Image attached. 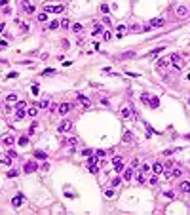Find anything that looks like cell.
<instances>
[{
    "instance_id": "cell-1",
    "label": "cell",
    "mask_w": 190,
    "mask_h": 215,
    "mask_svg": "<svg viewBox=\"0 0 190 215\" xmlns=\"http://www.w3.org/2000/svg\"><path fill=\"white\" fill-rule=\"evenodd\" d=\"M63 10H65V6H61V4H48V6H44L46 13H61Z\"/></svg>"
},
{
    "instance_id": "cell-2",
    "label": "cell",
    "mask_w": 190,
    "mask_h": 215,
    "mask_svg": "<svg viewBox=\"0 0 190 215\" xmlns=\"http://www.w3.org/2000/svg\"><path fill=\"white\" fill-rule=\"evenodd\" d=\"M171 61H173V65H175V69H183L184 67V59L181 57V55H177V53L171 55Z\"/></svg>"
},
{
    "instance_id": "cell-3",
    "label": "cell",
    "mask_w": 190,
    "mask_h": 215,
    "mask_svg": "<svg viewBox=\"0 0 190 215\" xmlns=\"http://www.w3.org/2000/svg\"><path fill=\"white\" fill-rule=\"evenodd\" d=\"M70 128H72V122H70V120H63V122L57 126V131H59V133H65V131H68Z\"/></svg>"
},
{
    "instance_id": "cell-4",
    "label": "cell",
    "mask_w": 190,
    "mask_h": 215,
    "mask_svg": "<svg viewBox=\"0 0 190 215\" xmlns=\"http://www.w3.org/2000/svg\"><path fill=\"white\" fill-rule=\"evenodd\" d=\"M175 13H177V17H186V15H188V8L186 6H177Z\"/></svg>"
},
{
    "instance_id": "cell-5",
    "label": "cell",
    "mask_w": 190,
    "mask_h": 215,
    "mask_svg": "<svg viewBox=\"0 0 190 215\" xmlns=\"http://www.w3.org/2000/svg\"><path fill=\"white\" fill-rule=\"evenodd\" d=\"M78 101L82 103V107H86V109H89L91 107V101L86 97V95H82V93H78Z\"/></svg>"
},
{
    "instance_id": "cell-6",
    "label": "cell",
    "mask_w": 190,
    "mask_h": 215,
    "mask_svg": "<svg viewBox=\"0 0 190 215\" xmlns=\"http://www.w3.org/2000/svg\"><path fill=\"white\" fill-rule=\"evenodd\" d=\"M23 171H25V173H33V171H36V164H34V162H27L25 168H23Z\"/></svg>"
},
{
    "instance_id": "cell-7",
    "label": "cell",
    "mask_w": 190,
    "mask_h": 215,
    "mask_svg": "<svg viewBox=\"0 0 190 215\" xmlns=\"http://www.w3.org/2000/svg\"><path fill=\"white\" fill-rule=\"evenodd\" d=\"M112 164H114V170H116L118 173H120V171L124 170V164H122V158H114V160H112Z\"/></svg>"
},
{
    "instance_id": "cell-8",
    "label": "cell",
    "mask_w": 190,
    "mask_h": 215,
    "mask_svg": "<svg viewBox=\"0 0 190 215\" xmlns=\"http://www.w3.org/2000/svg\"><path fill=\"white\" fill-rule=\"evenodd\" d=\"M21 204H23V194H17V196L12 200V206H13V208H19Z\"/></svg>"
},
{
    "instance_id": "cell-9",
    "label": "cell",
    "mask_w": 190,
    "mask_h": 215,
    "mask_svg": "<svg viewBox=\"0 0 190 215\" xmlns=\"http://www.w3.org/2000/svg\"><path fill=\"white\" fill-rule=\"evenodd\" d=\"M68 110H70V105L68 103H63V105H59V112L65 116V114H68Z\"/></svg>"
},
{
    "instance_id": "cell-10",
    "label": "cell",
    "mask_w": 190,
    "mask_h": 215,
    "mask_svg": "<svg viewBox=\"0 0 190 215\" xmlns=\"http://www.w3.org/2000/svg\"><path fill=\"white\" fill-rule=\"evenodd\" d=\"M163 170H165V166H162V164H160V162H156V164H154V166H152V171H154V173H156V175H158V173H162V171H163Z\"/></svg>"
},
{
    "instance_id": "cell-11",
    "label": "cell",
    "mask_w": 190,
    "mask_h": 215,
    "mask_svg": "<svg viewBox=\"0 0 190 215\" xmlns=\"http://www.w3.org/2000/svg\"><path fill=\"white\" fill-rule=\"evenodd\" d=\"M181 190H183L184 194H190V181H183V183H181Z\"/></svg>"
},
{
    "instance_id": "cell-12",
    "label": "cell",
    "mask_w": 190,
    "mask_h": 215,
    "mask_svg": "<svg viewBox=\"0 0 190 215\" xmlns=\"http://www.w3.org/2000/svg\"><path fill=\"white\" fill-rule=\"evenodd\" d=\"M163 17H156V19H152V21H150V25H152V27H162L163 25Z\"/></svg>"
},
{
    "instance_id": "cell-13",
    "label": "cell",
    "mask_w": 190,
    "mask_h": 215,
    "mask_svg": "<svg viewBox=\"0 0 190 215\" xmlns=\"http://www.w3.org/2000/svg\"><path fill=\"white\" fill-rule=\"evenodd\" d=\"M27 112H29V110H25V109H17V112H15V116H17L19 120H21V118H25V116H27Z\"/></svg>"
},
{
    "instance_id": "cell-14",
    "label": "cell",
    "mask_w": 190,
    "mask_h": 215,
    "mask_svg": "<svg viewBox=\"0 0 190 215\" xmlns=\"http://www.w3.org/2000/svg\"><path fill=\"white\" fill-rule=\"evenodd\" d=\"M23 10H25L27 13H33V12H34V6H30V4H27V2H23Z\"/></svg>"
},
{
    "instance_id": "cell-15",
    "label": "cell",
    "mask_w": 190,
    "mask_h": 215,
    "mask_svg": "<svg viewBox=\"0 0 190 215\" xmlns=\"http://www.w3.org/2000/svg\"><path fill=\"white\" fill-rule=\"evenodd\" d=\"M131 177H133V168H131V170H125V171H124V179H125V181H129Z\"/></svg>"
},
{
    "instance_id": "cell-16",
    "label": "cell",
    "mask_w": 190,
    "mask_h": 215,
    "mask_svg": "<svg viewBox=\"0 0 190 215\" xmlns=\"http://www.w3.org/2000/svg\"><path fill=\"white\" fill-rule=\"evenodd\" d=\"M61 27V21H51L50 23V30H55V29H59Z\"/></svg>"
},
{
    "instance_id": "cell-17",
    "label": "cell",
    "mask_w": 190,
    "mask_h": 215,
    "mask_svg": "<svg viewBox=\"0 0 190 215\" xmlns=\"http://www.w3.org/2000/svg\"><path fill=\"white\" fill-rule=\"evenodd\" d=\"M150 107L156 109V107H160V101H158L156 97H150Z\"/></svg>"
},
{
    "instance_id": "cell-18",
    "label": "cell",
    "mask_w": 190,
    "mask_h": 215,
    "mask_svg": "<svg viewBox=\"0 0 190 215\" xmlns=\"http://www.w3.org/2000/svg\"><path fill=\"white\" fill-rule=\"evenodd\" d=\"M6 101H8V103H15V101H17V95H15V93H10V95L6 97Z\"/></svg>"
},
{
    "instance_id": "cell-19",
    "label": "cell",
    "mask_w": 190,
    "mask_h": 215,
    "mask_svg": "<svg viewBox=\"0 0 190 215\" xmlns=\"http://www.w3.org/2000/svg\"><path fill=\"white\" fill-rule=\"evenodd\" d=\"M141 101L145 103V105H148V103H150V95H148V93H142V95H141Z\"/></svg>"
},
{
    "instance_id": "cell-20",
    "label": "cell",
    "mask_w": 190,
    "mask_h": 215,
    "mask_svg": "<svg viewBox=\"0 0 190 215\" xmlns=\"http://www.w3.org/2000/svg\"><path fill=\"white\" fill-rule=\"evenodd\" d=\"M36 114H38V109H36V107H30V109H29V116H30V118H34Z\"/></svg>"
},
{
    "instance_id": "cell-21",
    "label": "cell",
    "mask_w": 190,
    "mask_h": 215,
    "mask_svg": "<svg viewBox=\"0 0 190 215\" xmlns=\"http://www.w3.org/2000/svg\"><path fill=\"white\" fill-rule=\"evenodd\" d=\"M34 158H40V160H46V152H42V150H36V152H34Z\"/></svg>"
},
{
    "instance_id": "cell-22",
    "label": "cell",
    "mask_w": 190,
    "mask_h": 215,
    "mask_svg": "<svg viewBox=\"0 0 190 215\" xmlns=\"http://www.w3.org/2000/svg\"><path fill=\"white\" fill-rule=\"evenodd\" d=\"M167 65H169V61H167V59H163V57H162V59H158V67H167Z\"/></svg>"
},
{
    "instance_id": "cell-23",
    "label": "cell",
    "mask_w": 190,
    "mask_h": 215,
    "mask_svg": "<svg viewBox=\"0 0 190 215\" xmlns=\"http://www.w3.org/2000/svg\"><path fill=\"white\" fill-rule=\"evenodd\" d=\"M120 114H122V116H124V118H128V116H129V114H131V110H129V109H128V107H124V109H122V112H120Z\"/></svg>"
},
{
    "instance_id": "cell-24",
    "label": "cell",
    "mask_w": 190,
    "mask_h": 215,
    "mask_svg": "<svg viewBox=\"0 0 190 215\" xmlns=\"http://www.w3.org/2000/svg\"><path fill=\"white\" fill-rule=\"evenodd\" d=\"M131 139H133V135H131V131H125V133H124V141H125V143H129Z\"/></svg>"
},
{
    "instance_id": "cell-25",
    "label": "cell",
    "mask_w": 190,
    "mask_h": 215,
    "mask_svg": "<svg viewBox=\"0 0 190 215\" xmlns=\"http://www.w3.org/2000/svg\"><path fill=\"white\" fill-rule=\"evenodd\" d=\"M82 154H84V156H88V158H89L91 154H95V150H91V149H84V150H82Z\"/></svg>"
},
{
    "instance_id": "cell-26",
    "label": "cell",
    "mask_w": 190,
    "mask_h": 215,
    "mask_svg": "<svg viewBox=\"0 0 190 215\" xmlns=\"http://www.w3.org/2000/svg\"><path fill=\"white\" fill-rule=\"evenodd\" d=\"M129 57H135V52H125L122 55V59H129Z\"/></svg>"
},
{
    "instance_id": "cell-27",
    "label": "cell",
    "mask_w": 190,
    "mask_h": 215,
    "mask_svg": "<svg viewBox=\"0 0 190 215\" xmlns=\"http://www.w3.org/2000/svg\"><path fill=\"white\" fill-rule=\"evenodd\" d=\"M72 30H74V33H82V25H80V23H74V25H72Z\"/></svg>"
},
{
    "instance_id": "cell-28",
    "label": "cell",
    "mask_w": 190,
    "mask_h": 215,
    "mask_svg": "<svg viewBox=\"0 0 190 215\" xmlns=\"http://www.w3.org/2000/svg\"><path fill=\"white\" fill-rule=\"evenodd\" d=\"M48 105H50V101H48V99H42L40 103H38V107H40V109H46Z\"/></svg>"
},
{
    "instance_id": "cell-29",
    "label": "cell",
    "mask_w": 190,
    "mask_h": 215,
    "mask_svg": "<svg viewBox=\"0 0 190 215\" xmlns=\"http://www.w3.org/2000/svg\"><path fill=\"white\" fill-rule=\"evenodd\" d=\"M38 21H40V23H44V21H48V15H46V12H42L40 15H38Z\"/></svg>"
},
{
    "instance_id": "cell-30",
    "label": "cell",
    "mask_w": 190,
    "mask_h": 215,
    "mask_svg": "<svg viewBox=\"0 0 190 215\" xmlns=\"http://www.w3.org/2000/svg\"><path fill=\"white\" fill-rule=\"evenodd\" d=\"M4 143H6V145H13V143H15V137H4Z\"/></svg>"
},
{
    "instance_id": "cell-31",
    "label": "cell",
    "mask_w": 190,
    "mask_h": 215,
    "mask_svg": "<svg viewBox=\"0 0 190 215\" xmlns=\"http://www.w3.org/2000/svg\"><path fill=\"white\" fill-rule=\"evenodd\" d=\"M101 33H105V29H103V27H99V25H97V27L93 29V34H101Z\"/></svg>"
},
{
    "instance_id": "cell-32",
    "label": "cell",
    "mask_w": 190,
    "mask_h": 215,
    "mask_svg": "<svg viewBox=\"0 0 190 215\" xmlns=\"http://www.w3.org/2000/svg\"><path fill=\"white\" fill-rule=\"evenodd\" d=\"M120 183H122V179H120V177H116V179H112V181H110V185H112V187H118Z\"/></svg>"
},
{
    "instance_id": "cell-33",
    "label": "cell",
    "mask_w": 190,
    "mask_h": 215,
    "mask_svg": "<svg viewBox=\"0 0 190 215\" xmlns=\"http://www.w3.org/2000/svg\"><path fill=\"white\" fill-rule=\"evenodd\" d=\"M15 109H27V103H25V101H17V105H15Z\"/></svg>"
},
{
    "instance_id": "cell-34",
    "label": "cell",
    "mask_w": 190,
    "mask_h": 215,
    "mask_svg": "<svg viewBox=\"0 0 190 215\" xmlns=\"http://www.w3.org/2000/svg\"><path fill=\"white\" fill-rule=\"evenodd\" d=\"M124 30H125V27H124V25H120V27H118V30H116V36H122V34H124Z\"/></svg>"
},
{
    "instance_id": "cell-35",
    "label": "cell",
    "mask_w": 190,
    "mask_h": 215,
    "mask_svg": "<svg viewBox=\"0 0 190 215\" xmlns=\"http://www.w3.org/2000/svg\"><path fill=\"white\" fill-rule=\"evenodd\" d=\"M93 164H97V158L91 154V156H89V160H88V166H93Z\"/></svg>"
},
{
    "instance_id": "cell-36",
    "label": "cell",
    "mask_w": 190,
    "mask_h": 215,
    "mask_svg": "<svg viewBox=\"0 0 190 215\" xmlns=\"http://www.w3.org/2000/svg\"><path fill=\"white\" fill-rule=\"evenodd\" d=\"M27 143H29V137H21V139H19V145H21V147H25Z\"/></svg>"
},
{
    "instance_id": "cell-37",
    "label": "cell",
    "mask_w": 190,
    "mask_h": 215,
    "mask_svg": "<svg viewBox=\"0 0 190 215\" xmlns=\"http://www.w3.org/2000/svg\"><path fill=\"white\" fill-rule=\"evenodd\" d=\"M137 181H139V183H146V177H145L142 173H139V175H137Z\"/></svg>"
},
{
    "instance_id": "cell-38",
    "label": "cell",
    "mask_w": 190,
    "mask_h": 215,
    "mask_svg": "<svg viewBox=\"0 0 190 215\" xmlns=\"http://www.w3.org/2000/svg\"><path fill=\"white\" fill-rule=\"evenodd\" d=\"M95 154L101 156V158H105V156H107V150H95Z\"/></svg>"
},
{
    "instance_id": "cell-39",
    "label": "cell",
    "mask_w": 190,
    "mask_h": 215,
    "mask_svg": "<svg viewBox=\"0 0 190 215\" xmlns=\"http://www.w3.org/2000/svg\"><path fill=\"white\" fill-rule=\"evenodd\" d=\"M61 27H65V29H68V27H70V23H68V19H63V21H61Z\"/></svg>"
},
{
    "instance_id": "cell-40",
    "label": "cell",
    "mask_w": 190,
    "mask_h": 215,
    "mask_svg": "<svg viewBox=\"0 0 190 215\" xmlns=\"http://www.w3.org/2000/svg\"><path fill=\"white\" fill-rule=\"evenodd\" d=\"M89 171H91V173H97V171H99V168H97V164H93V166H89Z\"/></svg>"
},
{
    "instance_id": "cell-41",
    "label": "cell",
    "mask_w": 190,
    "mask_h": 215,
    "mask_svg": "<svg viewBox=\"0 0 190 215\" xmlns=\"http://www.w3.org/2000/svg\"><path fill=\"white\" fill-rule=\"evenodd\" d=\"M163 48H165V46H162V48H158V50H154V52H150L148 55H156V53H160V52H163Z\"/></svg>"
},
{
    "instance_id": "cell-42",
    "label": "cell",
    "mask_w": 190,
    "mask_h": 215,
    "mask_svg": "<svg viewBox=\"0 0 190 215\" xmlns=\"http://www.w3.org/2000/svg\"><path fill=\"white\" fill-rule=\"evenodd\" d=\"M110 36H112V34H110L108 30H105V33H103V38H105V40H110Z\"/></svg>"
},
{
    "instance_id": "cell-43",
    "label": "cell",
    "mask_w": 190,
    "mask_h": 215,
    "mask_svg": "<svg viewBox=\"0 0 190 215\" xmlns=\"http://www.w3.org/2000/svg\"><path fill=\"white\" fill-rule=\"evenodd\" d=\"M67 143H68V145H72V147H74V145H76V137H70V139H67Z\"/></svg>"
},
{
    "instance_id": "cell-44",
    "label": "cell",
    "mask_w": 190,
    "mask_h": 215,
    "mask_svg": "<svg viewBox=\"0 0 190 215\" xmlns=\"http://www.w3.org/2000/svg\"><path fill=\"white\" fill-rule=\"evenodd\" d=\"M137 166H139V160H137V158H133V160H131V168H137Z\"/></svg>"
},
{
    "instance_id": "cell-45",
    "label": "cell",
    "mask_w": 190,
    "mask_h": 215,
    "mask_svg": "<svg viewBox=\"0 0 190 215\" xmlns=\"http://www.w3.org/2000/svg\"><path fill=\"white\" fill-rule=\"evenodd\" d=\"M101 12L107 13V12H108V6H107V4H101Z\"/></svg>"
},
{
    "instance_id": "cell-46",
    "label": "cell",
    "mask_w": 190,
    "mask_h": 215,
    "mask_svg": "<svg viewBox=\"0 0 190 215\" xmlns=\"http://www.w3.org/2000/svg\"><path fill=\"white\" fill-rule=\"evenodd\" d=\"M15 175H17V171H15V170H10V171H8V177H15Z\"/></svg>"
},
{
    "instance_id": "cell-47",
    "label": "cell",
    "mask_w": 190,
    "mask_h": 215,
    "mask_svg": "<svg viewBox=\"0 0 190 215\" xmlns=\"http://www.w3.org/2000/svg\"><path fill=\"white\" fill-rule=\"evenodd\" d=\"M148 183H150V185H156V183H158V179H156V175H152V177H150V181H148Z\"/></svg>"
},
{
    "instance_id": "cell-48",
    "label": "cell",
    "mask_w": 190,
    "mask_h": 215,
    "mask_svg": "<svg viewBox=\"0 0 190 215\" xmlns=\"http://www.w3.org/2000/svg\"><path fill=\"white\" fill-rule=\"evenodd\" d=\"M33 93L38 95V93H40V88H38V86H33Z\"/></svg>"
},
{
    "instance_id": "cell-49",
    "label": "cell",
    "mask_w": 190,
    "mask_h": 215,
    "mask_svg": "<svg viewBox=\"0 0 190 215\" xmlns=\"http://www.w3.org/2000/svg\"><path fill=\"white\" fill-rule=\"evenodd\" d=\"M141 171H142V173L148 171V164H142V166H141Z\"/></svg>"
},
{
    "instance_id": "cell-50",
    "label": "cell",
    "mask_w": 190,
    "mask_h": 215,
    "mask_svg": "<svg viewBox=\"0 0 190 215\" xmlns=\"http://www.w3.org/2000/svg\"><path fill=\"white\" fill-rule=\"evenodd\" d=\"M8 156H10V158H15V156H17V152H13V150H8Z\"/></svg>"
},
{
    "instance_id": "cell-51",
    "label": "cell",
    "mask_w": 190,
    "mask_h": 215,
    "mask_svg": "<svg viewBox=\"0 0 190 215\" xmlns=\"http://www.w3.org/2000/svg\"><path fill=\"white\" fill-rule=\"evenodd\" d=\"M51 73H55V70H53V69H46V70H44V73H42V74H51Z\"/></svg>"
},
{
    "instance_id": "cell-52",
    "label": "cell",
    "mask_w": 190,
    "mask_h": 215,
    "mask_svg": "<svg viewBox=\"0 0 190 215\" xmlns=\"http://www.w3.org/2000/svg\"><path fill=\"white\" fill-rule=\"evenodd\" d=\"M181 173H183L181 170H175V171H173V175H175V177H181Z\"/></svg>"
}]
</instances>
